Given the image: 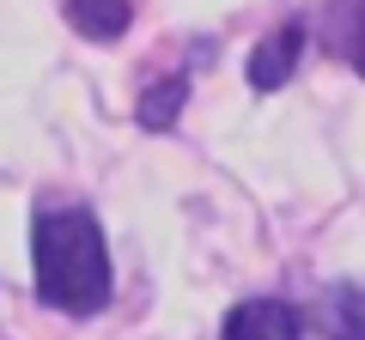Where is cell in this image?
I'll return each mask as SVG.
<instances>
[{
	"instance_id": "1",
	"label": "cell",
	"mask_w": 365,
	"mask_h": 340,
	"mask_svg": "<svg viewBox=\"0 0 365 340\" xmlns=\"http://www.w3.org/2000/svg\"><path fill=\"white\" fill-rule=\"evenodd\" d=\"M31 274H37V298L61 316H98L116 292L110 243L86 207H55L31 219Z\"/></svg>"
},
{
	"instance_id": "2",
	"label": "cell",
	"mask_w": 365,
	"mask_h": 340,
	"mask_svg": "<svg viewBox=\"0 0 365 340\" xmlns=\"http://www.w3.org/2000/svg\"><path fill=\"white\" fill-rule=\"evenodd\" d=\"M225 340H304V316L287 298H244L225 316Z\"/></svg>"
},
{
	"instance_id": "3",
	"label": "cell",
	"mask_w": 365,
	"mask_h": 340,
	"mask_svg": "<svg viewBox=\"0 0 365 340\" xmlns=\"http://www.w3.org/2000/svg\"><path fill=\"white\" fill-rule=\"evenodd\" d=\"M299 61H304V18H292V25H280L274 37H262L250 49V85L256 92H280L299 73Z\"/></svg>"
},
{
	"instance_id": "4",
	"label": "cell",
	"mask_w": 365,
	"mask_h": 340,
	"mask_svg": "<svg viewBox=\"0 0 365 340\" xmlns=\"http://www.w3.org/2000/svg\"><path fill=\"white\" fill-rule=\"evenodd\" d=\"M317 328L323 340H365V286L335 280L317 292Z\"/></svg>"
},
{
	"instance_id": "5",
	"label": "cell",
	"mask_w": 365,
	"mask_h": 340,
	"mask_svg": "<svg viewBox=\"0 0 365 340\" xmlns=\"http://www.w3.org/2000/svg\"><path fill=\"white\" fill-rule=\"evenodd\" d=\"M323 43L341 55V61L353 67V73H365V0H323Z\"/></svg>"
},
{
	"instance_id": "6",
	"label": "cell",
	"mask_w": 365,
	"mask_h": 340,
	"mask_svg": "<svg viewBox=\"0 0 365 340\" xmlns=\"http://www.w3.org/2000/svg\"><path fill=\"white\" fill-rule=\"evenodd\" d=\"M67 18L79 25V37L91 43H116L134 18V0H67Z\"/></svg>"
},
{
	"instance_id": "7",
	"label": "cell",
	"mask_w": 365,
	"mask_h": 340,
	"mask_svg": "<svg viewBox=\"0 0 365 340\" xmlns=\"http://www.w3.org/2000/svg\"><path fill=\"white\" fill-rule=\"evenodd\" d=\"M182 104H189V73H165V79H153V92L134 104V116H140L146 134H165L170 122L182 116Z\"/></svg>"
}]
</instances>
